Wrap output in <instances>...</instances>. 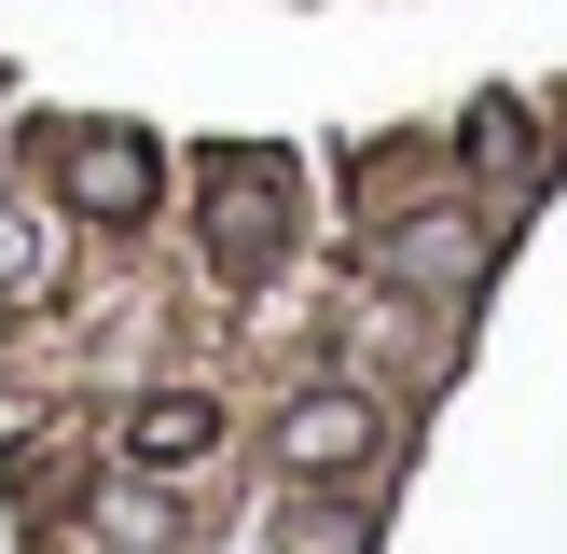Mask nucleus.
Returning <instances> with one entry per match:
<instances>
[{"instance_id":"obj_8","label":"nucleus","mask_w":567,"mask_h":554,"mask_svg":"<svg viewBox=\"0 0 567 554\" xmlns=\"http://www.w3.org/2000/svg\"><path fill=\"white\" fill-rule=\"evenodd\" d=\"M291 554H374V526L360 513H291Z\"/></svg>"},{"instance_id":"obj_7","label":"nucleus","mask_w":567,"mask_h":554,"mask_svg":"<svg viewBox=\"0 0 567 554\" xmlns=\"http://www.w3.org/2000/svg\"><path fill=\"white\" fill-rule=\"evenodd\" d=\"M97 526H111V554H166V526H181V513H153V499H138V485H125V499H111V513H97Z\"/></svg>"},{"instance_id":"obj_4","label":"nucleus","mask_w":567,"mask_h":554,"mask_svg":"<svg viewBox=\"0 0 567 554\" xmlns=\"http://www.w3.org/2000/svg\"><path fill=\"white\" fill-rule=\"evenodd\" d=\"M374 443H388V416L360 402V388H305V402L277 416V458H291L305 485H332V471H360Z\"/></svg>"},{"instance_id":"obj_6","label":"nucleus","mask_w":567,"mask_h":554,"mask_svg":"<svg viewBox=\"0 0 567 554\" xmlns=\"http://www.w3.org/2000/svg\"><path fill=\"white\" fill-rule=\"evenodd\" d=\"M208 443H221V416L194 402V388H181V402H138V416H125V458H138V471H181V458H208Z\"/></svg>"},{"instance_id":"obj_2","label":"nucleus","mask_w":567,"mask_h":554,"mask_svg":"<svg viewBox=\"0 0 567 554\" xmlns=\"http://www.w3.org/2000/svg\"><path fill=\"white\" fill-rule=\"evenodd\" d=\"M42 181L70 194L83 222H153V194H166V153L138 125H42Z\"/></svg>"},{"instance_id":"obj_3","label":"nucleus","mask_w":567,"mask_h":554,"mask_svg":"<svg viewBox=\"0 0 567 554\" xmlns=\"http://www.w3.org/2000/svg\"><path fill=\"white\" fill-rule=\"evenodd\" d=\"M485 264H498V249H485V222H471V208H415V222H388V236H374V277H388L402 305H471V291H485Z\"/></svg>"},{"instance_id":"obj_1","label":"nucleus","mask_w":567,"mask_h":554,"mask_svg":"<svg viewBox=\"0 0 567 554\" xmlns=\"http://www.w3.org/2000/svg\"><path fill=\"white\" fill-rule=\"evenodd\" d=\"M194 222H208V264L236 277V291H264V277L291 264V236H305V181H291V153H208Z\"/></svg>"},{"instance_id":"obj_5","label":"nucleus","mask_w":567,"mask_h":554,"mask_svg":"<svg viewBox=\"0 0 567 554\" xmlns=\"http://www.w3.org/2000/svg\"><path fill=\"white\" fill-rule=\"evenodd\" d=\"M457 153L485 166L498 194H540V166H554V138H540V111H526V98H471V125H457Z\"/></svg>"}]
</instances>
